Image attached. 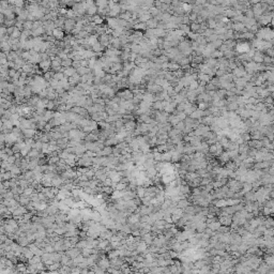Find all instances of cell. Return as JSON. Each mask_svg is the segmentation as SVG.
Here are the masks:
<instances>
[{"mask_svg": "<svg viewBox=\"0 0 274 274\" xmlns=\"http://www.w3.org/2000/svg\"><path fill=\"white\" fill-rule=\"evenodd\" d=\"M117 97H119L121 100H124V101H132L134 99V93L130 89H122L119 92H117Z\"/></svg>", "mask_w": 274, "mask_h": 274, "instance_id": "6da1fadb", "label": "cell"}, {"mask_svg": "<svg viewBox=\"0 0 274 274\" xmlns=\"http://www.w3.org/2000/svg\"><path fill=\"white\" fill-rule=\"evenodd\" d=\"M97 265L100 269L104 270V271H107V270L111 268V259L103 255V256L100 258V260L97 261Z\"/></svg>", "mask_w": 274, "mask_h": 274, "instance_id": "7a4b0ae2", "label": "cell"}, {"mask_svg": "<svg viewBox=\"0 0 274 274\" xmlns=\"http://www.w3.org/2000/svg\"><path fill=\"white\" fill-rule=\"evenodd\" d=\"M76 22L74 19H71V18H66V22H64V27H63V30L64 32H68V33H72L73 29L75 28Z\"/></svg>", "mask_w": 274, "mask_h": 274, "instance_id": "3957f363", "label": "cell"}, {"mask_svg": "<svg viewBox=\"0 0 274 274\" xmlns=\"http://www.w3.org/2000/svg\"><path fill=\"white\" fill-rule=\"evenodd\" d=\"M140 218H142V215L138 212L132 213V214L128 217V225H135V224L140 222Z\"/></svg>", "mask_w": 274, "mask_h": 274, "instance_id": "277c9868", "label": "cell"}, {"mask_svg": "<svg viewBox=\"0 0 274 274\" xmlns=\"http://www.w3.org/2000/svg\"><path fill=\"white\" fill-rule=\"evenodd\" d=\"M148 244H146L144 241H139L138 243H136V251L138 254H148Z\"/></svg>", "mask_w": 274, "mask_h": 274, "instance_id": "5b68a950", "label": "cell"}, {"mask_svg": "<svg viewBox=\"0 0 274 274\" xmlns=\"http://www.w3.org/2000/svg\"><path fill=\"white\" fill-rule=\"evenodd\" d=\"M64 253H66V255H68L71 259H74V258H76V257L79 256L80 254H81V250H79V248H77L75 246V248H70V250L66 251Z\"/></svg>", "mask_w": 274, "mask_h": 274, "instance_id": "8992f818", "label": "cell"}, {"mask_svg": "<svg viewBox=\"0 0 274 274\" xmlns=\"http://www.w3.org/2000/svg\"><path fill=\"white\" fill-rule=\"evenodd\" d=\"M53 36H54V38L56 39V41H63L64 40V38H66L64 30L61 29V28H56V29H54Z\"/></svg>", "mask_w": 274, "mask_h": 274, "instance_id": "52a82bcc", "label": "cell"}, {"mask_svg": "<svg viewBox=\"0 0 274 274\" xmlns=\"http://www.w3.org/2000/svg\"><path fill=\"white\" fill-rule=\"evenodd\" d=\"M107 26L109 27L111 29H113V30H116V29H118V28H120L119 26V18L118 17H109L107 18Z\"/></svg>", "mask_w": 274, "mask_h": 274, "instance_id": "ba28073f", "label": "cell"}, {"mask_svg": "<svg viewBox=\"0 0 274 274\" xmlns=\"http://www.w3.org/2000/svg\"><path fill=\"white\" fill-rule=\"evenodd\" d=\"M39 69L43 71V73H46V72H49L50 69H52V60H43L42 62H40L39 64Z\"/></svg>", "mask_w": 274, "mask_h": 274, "instance_id": "9c48e42d", "label": "cell"}, {"mask_svg": "<svg viewBox=\"0 0 274 274\" xmlns=\"http://www.w3.org/2000/svg\"><path fill=\"white\" fill-rule=\"evenodd\" d=\"M140 238H142V241H144L146 244H148V245H152L155 237L153 236V234L149 232V234H144V236H142Z\"/></svg>", "mask_w": 274, "mask_h": 274, "instance_id": "30bf717a", "label": "cell"}, {"mask_svg": "<svg viewBox=\"0 0 274 274\" xmlns=\"http://www.w3.org/2000/svg\"><path fill=\"white\" fill-rule=\"evenodd\" d=\"M38 134V131L36 130H33V128H28V130H25L23 131V135L25 138H34L36 135Z\"/></svg>", "mask_w": 274, "mask_h": 274, "instance_id": "8fae6325", "label": "cell"}, {"mask_svg": "<svg viewBox=\"0 0 274 274\" xmlns=\"http://www.w3.org/2000/svg\"><path fill=\"white\" fill-rule=\"evenodd\" d=\"M220 223L223 224L224 226H228L232 224V215H224V216H221L220 218Z\"/></svg>", "mask_w": 274, "mask_h": 274, "instance_id": "7c38bea8", "label": "cell"}, {"mask_svg": "<svg viewBox=\"0 0 274 274\" xmlns=\"http://www.w3.org/2000/svg\"><path fill=\"white\" fill-rule=\"evenodd\" d=\"M22 255H23L24 257H25V258H26V259H27L28 261L30 260L32 257L36 256V255L33 254V252H32V251H31V250H30L29 248H28V246H26V248H23V254H22Z\"/></svg>", "mask_w": 274, "mask_h": 274, "instance_id": "4fadbf2b", "label": "cell"}, {"mask_svg": "<svg viewBox=\"0 0 274 274\" xmlns=\"http://www.w3.org/2000/svg\"><path fill=\"white\" fill-rule=\"evenodd\" d=\"M123 196H124V191H117L115 190L114 191V193L111 194V200L113 201H115V200H119V199H123Z\"/></svg>", "mask_w": 274, "mask_h": 274, "instance_id": "5bb4252c", "label": "cell"}, {"mask_svg": "<svg viewBox=\"0 0 274 274\" xmlns=\"http://www.w3.org/2000/svg\"><path fill=\"white\" fill-rule=\"evenodd\" d=\"M19 205L21 206H24V207H27L29 203H31V198L29 197V196H26V195H21V197H19Z\"/></svg>", "mask_w": 274, "mask_h": 274, "instance_id": "9a60e30c", "label": "cell"}, {"mask_svg": "<svg viewBox=\"0 0 274 274\" xmlns=\"http://www.w3.org/2000/svg\"><path fill=\"white\" fill-rule=\"evenodd\" d=\"M16 242H17L19 245H22L23 248L29 246V244H30V242H29V240H28V238H27L26 236H21V237L16 240Z\"/></svg>", "mask_w": 274, "mask_h": 274, "instance_id": "2e32d148", "label": "cell"}, {"mask_svg": "<svg viewBox=\"0 0 274 274\" xmlns=\"http://www.w3.org/2000/svg\"><path fill=\"white\" fill-rule=\"evenodd\" d=\"M146 193H147V187H145V186H137L136 194L138 198L142 199L146 196Z\"/></svg>", "mask_w": 274, "mask_h": 274, "instance_id": "e0dca14e", "label": "cell"}, {"mask_svg": "<svg viewBox=\"0 0 274 274\" xmlns=\"http://www.w3.org/2000/svg\"><path fill=\"white\" fill-rule=\"evenodd\" d=\"M64 75H66V77H68V78H70V77H72L73 75H75L76 73H77V71H76V69H74L73 66H70V68H66V69H64Z\"/></svg>", "mask_w": 274, "mask_h": 274, "instance_id": "ac0fdd59", "label": "cell"}, {"mask_svg": "<svg viewBox=\"0 0 274 274\" xmlns=\"http://www.w3.org/2000/svg\"><path fill=\"white\" fill-rule=\"evenodd\" d=\"M54 115H55V111H48V109H46L44 113V115H43V117H44V120L48 123L50 120L54 119Z\"/></svg>", "mask_w": 274, "mask_h": 274, "instance_id": "d6986e66", "label": "cell"}, {"mask_svg": "<svg viewBox=\"0 0 274 274\" xmlns=\"http://www.w3.org/2000/svg\"><path fill=\"white\" fill-rule=\"evenodd\" d=\"M76 71H77V74H79L80 76H84V75H87V74H89V73H91V72H92V70H91V69H89V68H84V66H80V68H78Z\"/></svg>", "mask_w": 274, "mask_h": 274, "instance_id": "ffe728a7", "label": "cell"}, {"mask_svg": "<svg viewBox=\"0 0 274 274\" xmlns=\"http://www.w3.org/2000/svg\"><path fill=\"white\" fill-rule=\"evenodd\" d=\"M61 267L62 265L60 262H55V263L50 265H46V270H48V271H59L61 269Z\"/></svg>", "mask_w": 274, "mask_h": 274, "instance_id": "44dd1931", "label": "cell"}, {"mask_svg": "<svg viewBox=\"0 0 274 274\" xmlns=\"http://www.w3.org/2000/svg\"><path fill=\"white\" fill-rule=\"evenodd\" d=\"M97 140H99V136L95 135V134H93V133L87 134L86 139H85V142H97Z\"/></svg>", "mask_w": 274, "mask_h": 274, "instance_id": "7402d4cb", "label": "cell"}, {"mask_svg": "<svg viewBox=\"0 0 274 274\" xmlns=\"http://www.w3.org/2000/svg\"><path fill=\"white\" fill-rule=\"evenodd\" d=\"M97 13V5H91V7H88V9H87V15H89V16H95Z\"/></svg>", "mask_w": 274, "mask_h": 274, "instance_id": "603a6c76", "label": "cell"}, {"mask_svg": "<svg viewBox=\"0 0 274 274\" xmlns=\"http://www.w3.org/2000/svg\"><path fill=\"white\" fill-rule=\"evenodd\" d=\"M128 147H130V148H131L133 151H138V150H139V147H140V146H139V142H138V140H137L136 138H134L132 142L128 144Z\"/></svg>", "mask_w": 274, "mask_h": 274, "instance_id": "cb8c5ba5", "label": "cell"}, {"mask_svg": "<svg viewBox=\"0 0 274 274\" xmlns=\"http://www.w3.org/2000/svg\"><path fill=\"white\" fill-rule=\"evenodd\" d=\"M88 43L91 47H92L93 45L97 44V43H99V36H97V34H91L88 39Z\"/></svg>", "mask_w": 274, "mask_h": 274, "instance_id": "d4e9b609", "label": "cell"}, {"mask_svg": "<svg viewBox=\"0 0 274 274\" xmlns=\"http://www.w3.org/2000/svg\"><path fill=\"white\" fill-rule=\"evenodd\" d=\"M120 257V250H111L108 252V258L109 259H116Z\"/></svg>", "mask_w": 274, "mask_h": 274, "instance_id": "484cf974", "label": "cell"}, {"mask_svg": "<svg viewBox=\"0 0 274 274\" xmlns=\"http://www.w3.org/2000/svg\"><path fill=\"white\" fill-rule=\"evenodd\" d=\"M158 25L159 23L155 18H151L150 21L147 22V26H148V29H154V28H158Z\"/></svg>", "mask_w": 274, "mask_h": 274, "instance_id": "4316f807", "label": "cell"}, {"mask_svg": "<svg viewBox=\"0 0 274 274\" xmlns=\"http://www.w3.org/2000/svg\"><path fill=\"white\" fill-rule=\"evenodd\" d=\"M128 183H123V182H119V183H117L115 185V190H117V191H125V190H128Z\"/></svg>", "mask_w": 274, "mask_h": 274, "instance_id": "83f0119b", "label": "cell"}, {"mask_svg": "<svg viewBox=\"0 0 274 274\" xmlns=\"http://www.w3.org/2000/svg\"><path fill=\"white\" fill-rule=\"evenodd\" d=\"M59 162H60L59 155H55V156H50V158H49L47 164H48V165H57Z\"/></svg>", "mask_w": 274, "mask_h": 274, "instance_id": "f1b7e54d", "label": "cell"}, {"mask_svg": "<svg viewBox=\"0 0 274 274\" xmlns=\"http://www.w3.org/2000/svg\"><path fill=\"white\" fill-rule=\"evenodd\" d=\"M40 152L41 151L36 150V149H32V150L29 152V154H28V158L29 159H39V155H40Z\"/></svg>", "mask_w": 274, "mask_h": 274, "instance_id": "f546056e", "label": "cell"}, {"mask_svg": "<svg viewBox=\"0 0 274 274\" xmlns=\"http://www.w3.org/2000/svg\"><path fill=\"white\" fill-rule=\"evenodd\" d=\"M104 49H106V48H105V47H103L100 42L92 46V50L94 52V53H102Z\"/></svg>", "mask_w": 274, "mask_h": 274, "instance_id": "4dcf8cb0", "label": "cell"}, {"mask_svg": "<svg viewBox=\"0 0 274 274\" xmlns=\"http://www.w3.org/2000/svg\"><path fill=\"white\" fill-rule=\"evenodd\" d=\"M103 21H104V17H101L100 15H95L93 16V23L97 25V26H102L103 25Z\"/></svg>", "mask_w": 274, "mask_h": 274, "instance_id": "1f68e13d", "label": "cell"}, {"mask_svg": "<svg viewBox=\"0 0 274 274\" xmlns=\"http://www.w3.org/2000/svg\"><path fill=\"white\" fill-rule=\"evenodd\" d=\"M36 193V189L33 187V186H29V187H27V189H25V192H24V195H26V196H32V195Z\"/></svg>", "mask_w": 274, "mask_h": 274, "instance_id": "d6a6232c", "label": "cell"}, {"mask_svg": "<svg viewBox=\"0 0 274 274\" xmlns=\"http://www.w3.org/2000/svg\"><path fill=\"white\" fill-rule=\"evenodd\" d=\"M22 32H23V31H21L19 29H17V28L15 27L14 32L12 33L11 38H12V39H17V40H19V39H21V36H22Z\"/></svg>", "mask_w": 274, "mask_h": 274, "instance_id": "836d02e7", "label": "cell"}, {"mask_svg": "<svg viewBox=\"0 0 274 274\" xmlns=\"http://www.w3.org/2000/svg\"><path fill=\"white\" fill-rule=\"evenodd\" d=\"M39 262H42V258L40 256H34L28 261V265H36Z\"/></svg>", "mask_w": 274, "mask_h": 274, "instance_id": "e575fe53", "label": "cell"}, {"mask_svg": "<svg viewBox=\"0 0 274 274\" xmlns=\"http://www.w3.org/2000/svg\"><path fill=\"white\" fill-rule=\"evenodd\" d=\"M95 5H97V7L99 8V9H104V8L108 7V1L100 0V1H97V2H95Z\"/></svg>", "mask_w": 274, "mask_h": 274, "instance_id": "d590c367", "label": "cell"}, {"mask_svg": "<svg viewBox=\"0 0 274 274\" xmlns=\"http://www.w3.org/2000/svg\"><path fill=\"white\" fill-rule=\"evenodd\" d=\"M44 253H55V248H54V244H49L47 243L45 245L44 248H42Z\"/></svg>", "mask_w": 274, "mask_h": 274, "instance_id": "8d00e7d4", "label": "cell"}, {"mask_svg": "<svg viewBox=\"0 0 274 274\" xmlns=\"http://www.w3.org/2000/svg\"><path fill=\"white\" fill-rule=\"evenodd\" d=\"M18 180H19V186L23 187V189H27V187H29L31 185L30 182L25 180V179H18Z\"/></svg>", "mask_w": 274, "mask_h": 274, "instance_id": "74e56055", "label": "cell"}, {"mask_svg": "<svg viewBox=\"0 0 274 274\" xmlns=\"http://www.w3.org/2000/svg\"><path fill=\"white\" fill-rule=\"evenodd\" d=\"M72 64H73V60H72V59H66V60H62V63H61V66H63L64 69L72 66Z\"/></svg>", "mask_w": 274, "mask_h": 274, "instance_id": "f35d334b", "label": "cell"}, {"mask_svg": "<svg viewBox=\"0 0 274 274\" xmlns=\"http://www.w3.org/2000/svg\"><path fill=\"white\" fill-rule=\"evenodd\" d=\"M32 28H33V23L30 22V21H27V22L24 23V29L25 30H31L32 31Z\"/></svg>", "mask_w": 274, "mask_h": 274, "instance_id": "ab89813d", "label": "cell"}, {"mask_svg": "<svg viewBox=\"0 0 274 274\" xmlns=\"http://www.w3.org/2000/svg\"><path fill=\"white\" fill-rule=\"evenodd\" d=\"M91 270H92L93 272H94V274H105V273H106V271L100 269L97 265H94V267H92V268H91Z\"/></svg>", "mask_w": 274, "mask_h": 274, "instance_id": "60d3db41", "label": "cell"}, {"mask_svg": "<svg viewBox=\"0 0 274 274\" xmlns=\"http://www.w3.org/2000/svg\"><path fill=\"white\" fill-rule=\"evenodd\" d=\"M66 77V75H64V73H55V75H54V79L58 80V81H61L63 78Z\"/></svg>", "mask_w": 274, "mask_h": 274, "instance_id": "b9f144b4", "label": "cell"}, {"mask_svg": "<svg viewBox=\"0 0 274 274\" xmlns=\"http://www.w3.org/2000/svg\"><path fill=\"white\" fill-rule=\"evenodd\" d=\"M152 107L154 108V109H163V104H162V101H156L154 102L153 104H152Z\"/></svg>", "mask_w": 274, "mask_h": 274, "instance_id": "7bdbcfd3", "label": "cell"}, {"mask_svg": "<svg viewBox=\"0 0 274 274\" xmlns=\"http://www.w3.org/2000/svg\"><path fill=\"white\" fill-rule=\"evenodd\" d=\"M54 108H56V102H55V101H49L48 103H47L46 109H48V111H53Z\"/></svg>", "mask_w": 274, "mask_h": 274, "instance_id": "ee69618b", "label": "cell"}, {"mask_svg": "<svg viewBox=\"0 0 274 274\" xmlns=\"http://www.w3.org/2000/svg\"><path fill=\"white\" fill-rule=\"evenodd\" d=\"M52 136H53V139H55V140H59V139H61L62 138V134L52 131Z\"/></svg>", "mask_w": 274, "mask_h": 274, "instance_id": "f6af8a7d", "label": "cell"}, {"mask_svg": "<svg viewBox=\"0 0 274 274\" xmlns=\"http://www.w3.org/2000/svg\"><path fill=\"white\" fill-rule=\"evenodd\" d=\"M40 27H43V22H42V21H36V22L33 23V28H32V31L36 30V29H38V28H40Z\"/></svg>", "mask_w": 274, "mask_h": 274, "instance_id": "bcb514c9", "label": "cell"}, {"mask_svg": "<svg viewBox=\"0 0 274 274\" xmlns=\"http://www.w3.org/2000/svg\"><path fill=\"white\" fill-rule=\"evenodd\" d=\"M30 198H31V201H32V203H39V201H40L39 193H38V192H36L32 196H30Z\"/></svg>", "mask_w": 274, "mask_h": 274, "instance_id": "7dc6e473", "label": "cell"}, {"mask_svg": "<svg viewBox=\"0 0 274 274\" xmlns=\"http://www.w3.org/2000/svg\"><path fill=\"white\" fill-rule=\"evenodd\" d=\"M58 57L60 58L61 60H66V59H69V56H68V54H66L63 50H60L59 52V54H58Z\"/></svg>", "mask_w": 274, "mask_h": 274, "instance_id": "c3c4849f", "label": "cell"}, {"mask_svg": "<svg viewBox=\"0 0 274 274\" xmlns=\"http://www.w3.org/2000/svg\"><path fill=\"white\" fill-rule=\"evenodd\" d=\"M80 66H84V68H89V60L88 59H83L80 61Z\"/></svg>", "mask_w": 274, "mask_h": 274, "instance_id": "681fc988", "label": "cell"}, {"mask_svg": "<svg viewBox=\"0 0 274 274\" xmlns=\"http://www.w3.org/2000/svg\"><path fill=\"white\" fill-rule=\"evenodd\" d=\"M132 236H134V237H140V230H133Z\"/></svg>", "mask_w": 274, "mask_h": 274, "instance_id": "f907efd6", "label": "cell"}, {"mask_svg": "<svg viewBox=\"0 0 274 274\" xmlns=\"http://www.w3.org/2000/svg\"><path fill=\"white\" fill-rule=\"evenodd\" d=\"M14 29H15V27H10V28H8V36H12V33L14 32Z\"/></svg>", "mask_w": 274, "mask_h": 274, "instance_id": "816d5d0a", "label": "cell"}, {"mask_svg": "<svg viewBox=\"0 0 274 274\" xmlns=\"http://www.w3.org/2000/svg\"><path fill=\"white\" fill-rule=\"evenodd\" d=\"M192 29H193V30H198V29H199V25L193 24V25H192Z\"/></svg>", "mask_w": 274, "mask_h": 274, "instance_id": "f5cc1de1", "label": "cell"}]
</instances>
